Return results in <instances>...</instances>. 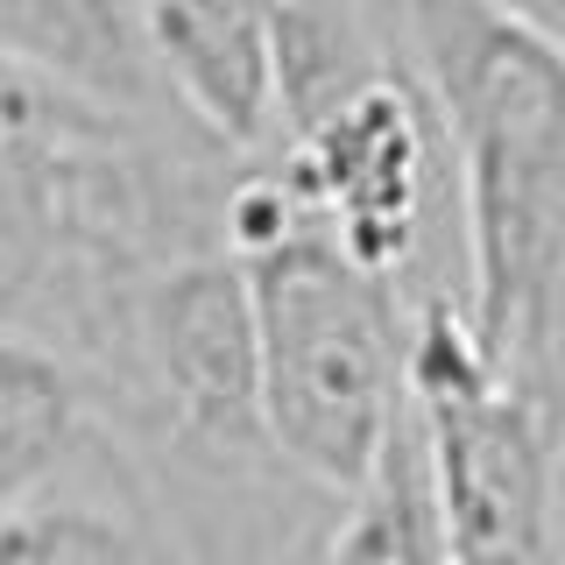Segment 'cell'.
<instances>
[{
	"mask_svg": "<svg viewBox=\"0 0 565 565\" xmlns=\"http://www.w3.org/2000/svg\"><path fill=\"white\" fill-rule=\"evenodd\" d=\"M411 424L431 488L438 565H565V431L488 367L459 305L417 311Z\"/></svg>",
	"mask_w": 565,
	"mask_h": 565,
	"instance_id": "obj_4",
	"label": "cell"
},
{
	"mask_svg": "<svg viewBox=\"0 0 565 565\" xmlns=\"http://www.w3.org/2000/svg\"><path fill=\"white\" fill-rule=\"evenodd\" d=\"M388 43L459 170L473 347L565 431V50L488 0H403Z\"/></svg>",
	"mask_w": 565,
	"mask_h": 565,
	"instance_id": "obj_1",
	"label": "cell"
},
{
	"mask_svg": "<svg viewBox=\"0 0 565 565\" xmlns=\"http://www.w3.org/2000/svg\"><path fill=\"white\" fill-rule=\"evenodd\" d=\"M388 71L403 64L367 0H269V149L311 135Z\"/></svg>",
	"mask_w": 565,
	"mask_h": 565,
	"instance_id": "obj_7",
	"label": "cell"
},
{
	"mask_svg": "<svg viewBox=\"0 0 565 565\" xmlns=\"http://www.w3.org/2000/svg\"><path fill=\"white\" fill-rule=\"evenodd\" d=\"M318 565H438V530H431V488L417 459V424L403 411V431L388 438L375 481L340 509Z\"/></svg>",
	"mask_w": 565,
	"mask_h": 565,
	"instance_id": "obj_10",
	"label": "cell"
},
{
	"mask_svg": "<svg viewBox=\"0 0 565 565\" xmlns=\"http://www.w3.org/2000/svg\"><path fill=\"white\" fill-rule=\"evenodd\" d=\"M0 565H205L149 473L93 424L29 502L0 516Z\"/></svg>",
	"mask_w": 565,
	"mask_h": 565,
	"instance_id": "obj_5",
	"label": "cell"
},
{
	"mask_svg": "<svg viewBox=\"0 0 565 565\" xmlns=\"http://www.w3.org/2000/svg\"><path fill=\"white\" fill-rule=\"evenodd\" d=\"M367 8H375V14H382V29H388V14H396L403 0H367Z\"/></svg>",
	"mask_w": 565,
	"mask_h": 565,
	"instance_id": "obj_12",
	"label": "cell"
},
{
	"mask_svg": "<svg viewBox=\"0 0 565 565\" xmlns=\"http://www.w3.org/2000/svg\"><path fill=\"white\" fill-rule=\"evenodd\" d=\"M0 64L43 71L106 106H170L156 85L128 0H0Z\"/></svg>",
	"mask_w": 565,
	"mask_h": 565,
	"instance_id": "obj_8",
	"label": "cell"
},
{
	"mask_svg": "<svg viewBox=\"0 0 565 565\" xmlns=\"http://www.w3.org/2000/svg\"><path fill=\"white\" fill-rule=\"evenodd\" d=\"M93 403L50 347L0 332V516L93 438Z\"/></svg>",
	"mask_w": 565,
	"mask_h": 565,
	"instance_id": "obj_9",
	"label": "cell"
},
{
	"mask_svg": "<svg viewBox=\"0 0 565 565\" xmlns=\"http://www.w3.org/2000/svg\"><path fill=\"white\" fill-rule=\"evenodd\" d=\"M269 163L318 234L367 276L396 282L411 311H467L459 170L411 71H388L382 85L326 114L311 135L269 149Z\"/></svg>",
	"mask_w": 565,
	"mask_h": 565,
	"instance_id": "obj_3",
	"label": "cell"
},
{
	"mask_svg": "<svg viewBox=\"0 0 565 565\" xmlns=\"http://www.w3.org/2000/svg\"><path fill=\"white\" fill-rule=\"evenodd\" d=\"M141 57L220 149H269V0H128Z\"/></svg>",
	"mask_w": 565,
	"mask_h": 565,
	"instance_id": "obj_6",
	"label": "cell"
},
{
	"mask_svg": "<svg viewBox=\"0 0 565 565\" xmlns=\"http://www.w3.org/2000/svg\"><path fill=\"white\" fill-rule=\"evenodd\" d=\"M234 262L255 305L269 446L326 502H353L411 411V297L347 262L297 199Z\"/></svg>",
	"mask_w": 565,
	"mask_h": 565,
	"instance_id": "obj_2",
	"label": "cell"
},
{
	"mask_svg": "<svg viewBox=\"0 0 565 565\" xmlns=\"http://www.w3.org/2000/svg\"><path fill=\"white\" fill-rule=\"evenodd\" d=\"M494 14H509V22H523L530 35H544V43L565 50V0H488Z\"/></svg>",
	"mask_w": 565,
	"mask_h": 565,
	"instance_id": "obj_11",
	"label": "cell"
}]
</instances>
